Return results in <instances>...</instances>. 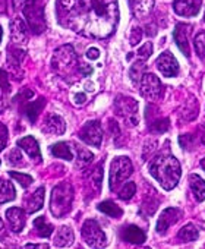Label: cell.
Returning a JSON list of instances; mask_svg holds the SVG:
<instances>
[{
	"instance_id": "obj_1",
	"label": "cell",
	"mask_w": 205,
	"mask_h": 249,
	"mask_svg": "<svg viewBox=\"0 0 205 249\" xmlns=\"http://www.w3.org/2000/svg\"><path fill=\"white\" fill-rule=\"evenodd\" d=\"M63 24L88 38H107L119 22L118 0H59Z\"/></svg>"
},
{
	"instance_id": "obj_2",
	"label": "cell",
	"mask_w": 205,
	"mask_h": 249,
	"mask_svg": "<svg viewBox=\"0 0 205 249\" xmlns=\"http://www.w3.org/2000/svg\"><path fill=\"white\" fill-rule=\"evenodd\" d=\"M150 173L166 191H171L179 183L182 167L170 151H161L150 161Z\"/></svg>"
},
{
	"instance_id": "obj_3",
	"label": "cell",
	"mask_w": 205,
	"mask_h": 249,
	"mask_svg": "<svg viewBox=\"0 0 205 249\" xmlns=\"http://www.w3.org/2000/svg\"><path fill=\"white\" fill-rule=\"evenodd\" d=\"M51 68L63 79L72 81L70 78L75 76L76 72L79 73V63H78V57H76L75 49L70 44H65L62 47H59L54 52V54H53Z\"/></svg>"
},
{
	"instance_id": "obj_4",
	"label": "cell",
	"mask_w": 205,
	"mask_h": 249,
	"mask_svg": "<svg viewBox=\"0 0 205 249\" xmlns=\"http://www.w3.org/2000/svg\"><path fill=\"white\" fill-rule=\"evenodd\" d=\"M73 204V186L68 182H62L53 188L50 196V211L56 218H62L72 210Z\"/></svg>"
},
{
	"instance_id": "obj_5",
	"label": "cell",
	"mask_w": 205,
	"mask_h": 249,
	"mask_svg": "<svg viewBox=\"0 0 205 249\" xmlns=\"http://www.w3.org/2000/svg\"><path fill=\"white\" fill-rule=\"evenodd\" d=\"M22 9L30 30H33L34 34H41L46 30L44 6L41 0H25Z\"/></svg>"
},
{
	"instance_id": "obj_6",
	"label": "cell",
	"mask_w": 205,
	"mask_h": 249,
	"mask_svg": "<svg viewBox=\"0 0 205 249\" xmlns=\"http://www.w3.org/2000/svg\"><path fill=\"white\" fill-rule=\"evenodd\" d=\"M115 111L118 116H120L125 120L128 126H137L139 122L138 101L132 97L118 95L115 100Z\"/></svg>"
},
{
	"instance_id": "obj_7",
	"label": "cell",
	"mask_w": 205,
	"mask_h": 249,
	"mask_svg": "<svg viewBox=\"0 0 205 249\" xmlns=\"http://www.w3.org/2000/svg\"><path fill=\"white\" fill-rule=\"evenodd\" d=\"M132 172H134V166L128 157L122 156V157L113 159L110 164V176H109L110 191H116L118 186H120L122 182H125L132 175Z\"/></svg>"
},
{
	"instance_id": "obj_8",
	"label": "cell",
	"mask_w": 205,
	"mask_h": 249,
	"mask_svg": "<svg viewBox=\"0 0 205 249\" xmlns=\"http://www.w3.org/2000/svg\"><path fill=\"white\" fill-rule=\"evenodd\" d=\"M81 234H82V239L85 240V243L91 248H104L107 245L106 233L102 231V229L100 227V224L95 220H91V218L86 220L82 224Z\"/></svg>"
},
{
	"instance_id": "obj_9",
	"label": "cell",
	"mask_w": 205,
	"mask_h": 249,
	"mask_svg": "<svg viewBox=\"0 0 205 249\" xmlns=\"http://www.w3.org/2000/svg\"><path fill=\"white\" fill-rule=\"evenodd\" d=\"M139 84H141L139 91L144 98L154 101V100H160L163 97L164 87H163L161 81L154 73H144Z\"/></svg>"
},
{
	"instance_id": "obj_10",
	"label": "cell",
	"mask_w": 205,
	"mask_h": 249,
	"mask_svg": "<svg viewBox=\"0 0 205 249\" xmlns=\"http://www.w3.org/2000/svg\"><path fill=\"white\" fill-rule=\"evenodd\" d=\"M79 138L88 145L100 147L102 141V129L100 126V122L98 120L86 122L82 126V129L79 131Z\"/></svg>"
},
{
	"instance_id": "obj_11",
	"label": "cell",
	"mask_w": 205,
	"mask_h": 249,
	"mask_svg": "<svg viewBox=\"0 0 205 249\" xmlns=\"http://www.w3.org/2000/svg\"><path fill=\"white\" fill-rule=\"evenodd\" d=\"M180 218H182V210H180V208H176V207H169V208H166V210L160 214V217H158V220H157V226H155L157 233L166 234L167 230H169L173 224H176Z\"/></svg>"
},
{
	"instance_id": "obj_12",
	"label": "cell",
	"mask_w": 205,
	"mask_h": 249,
	"mask_svg": "<svg viewBox=\"0 0 205 249\" xmlns=\"http://www.w3.org/2000/svg\"><path fill=\"white\" fill-rule=\"evenodd\" d=\"M155 65H157V69L167 78H173L179 75V63L170 52L161 53L157 57Z\"/></svg>"
},
{
	"instance_id": "obj_13",
	"label": "cell",
	"mask_w": 205,
	"mask_h": 249,
	"mask_svg": "<svg viewBox=\"0 0 205 249\" xmlns=\"http://www.w3.org/2000/svg\"><path fill=\"white\" fill-rule=\"evenodd\" d=\"M202 0H174L173 9L179 17H196L201 11Z\"/></svg>"
},
{
	"instance_id": "obj_14",
	"label": "cell",
	"mask_w": 205,
	"mask_h": 249,
	"mask_svg": "<svg viewBox=\"0 0 205 249\" xmlns=\"http://www.w3.org/2000/svg\"><path fill=\"white\" fill-rule=\"evenodd\" d=\"M66 131V123L63 120V117H60L59 114L50 113L46 116L44 123H43V132L44 134H50V135H63Z\"/></svg>"
},
{
	"instance_id": "obj_15",
	"label": "cell",
	"mask_w": 205,
	"mask_h": 249,
	"mask_svg": "<svg viewBox=\"0 0 205 249\" xmlns=\"http://www.w3.org/2000/svg\"><path fill=\"white\" fill-rule=\"evenodd\" d=\"M190 30H192V27L188 25V24H177L176 28H174V33H173V37H174V41H176L177 47L180 49V52H182L186 57L190 56L189 41H188V34H189Z\"/></svg>"
},
{
	"instance_id": "obj_16",
	"label": "cell",
	"mask_w": 205,
	"mask_h": 249,
	"mask_svg": "<svg viewBox=\"0 0 205 249\" xmlns=\"http://www.w3.org/2000/svg\"><path fill=\"white\" fill-rule=\"evenodd\" d=\"M6 218L9 221V226L12 229V231L15 233H21L25 227V213L24 210L18 208V207H12L6 210Z\"/></svg>"
},
{
	"instance_id": "obj_17",
	"label": "cell",
	"mask_w": 205,
	"mask_h": 249,
	"mask_svg": "<svg viewBox=\"0 0 205 249\" xmlns=\"http://www.w3.org/2000/svg\"><path fill=\"white\" fill-rule=\"evenodd\" d=\"M120 237L125 240V242H129V243H135V245H141L147 240V234L142 229H139L138 226H134V224H129V226H125L120 231Z\"/></svg>"
},
{
	"instance_id": "obj_18",
	"label": "cell",
	"mask_w": 205,
	"mask_h": 249,
	"mask_svg": "<svg viewBox=\"0 0 205 249\" xmlns=\"http://www.w3.org/2000/svg\"><path fill=\"white\" fill-rule=\"evenodd\" d=\"M11 36H12V38H14V41L17 44H21V43L27 41V38H28V27H27L25 19L17 17L11 22Z\"/></svg>"
},
{
	"instance_id": "obj_19",
	"label": "cell",
	"mask_w": 205,
	"mask_h": 249,
	"mask_svg": "<svg viewBox=\"0 0 205 249\" xmlns=\"http://www.w3.org/2000/svg\"><path fill=\"white\" fill-rule=\"evenodd\" d=\"M18 147L22 148L33 160L37 163H41V151L38 147V142L34 137H24L18 141Z\"/></svg>"
},
{
	"instance_id": "obj_20",
	"label": "cell",
	"mask_w": 205,
	"mask_h": 249,
	"mask_svg": "<svg viewBox=\"0 0 205 249\" xmlns=\"http://www.w3.org/2000/svg\"><path fill=\"white\" fill-rule=\"evenodd\" d=\"M131 5H132L134 15L138 19H144V18H147L153 12V9H154V0H134Z\"/></svg>"
},
{
	"instance_id": "obj_21",
	"label": "cell",
	"mask_w": 205,
	"mask_h": 249,
	"mask_svg": "<svg viewBox=\"0 0 205 249\" xmlns=\"http://www.w3.org/2000/svg\"><path fill=\"white\" fill-rule=\"evenodd\" d=\"M75 240V234L72 231L70 227L68 226H62L57 233H56V237H54V246L57 248H66V246H70Z\"/></svg>"
},
{
	"instance_id": "obj_22",
	"label": "cell",
	"mask_w": 205,
	"mask_h": 249,
	"mask_svg": "<svg viewBox=\"0 0 205 249\" xmlns=\"http://www.w3.org/2000/svg\"><path fill=\"white\" fill-rule=\"evenodd\" d=\"M44 204V188H38L35 192H33V195L28 198L27 201V213L34 214L37 211H40L43 208Z\"/></svg>"
},
{
	"instance_id": "obj_23",
	"label": "cell",
	"mask_w": 205,
	"mask_h": 249,
	"mask_svg": "<svg viewBox=\"0 0 205 249\" xmlns=\"http://www.w3.org/2000/svg\"><path fill=\"white\" fill-rule=\"evenodd\" d=\"M189 185H190L192 194L196 198V201L202 202L205 199V182H204V179L193 173L189 176Z\"/></svg>"
},
{
	"instance_id": "obj_24",
	"label": "cell",
	"mask_w": 205,
	"mask_h": 249,
	"mask_svg": "<svg viewBox=\"0 0 205 249\" xmlns=\"http://www.w3.org/2000/svg\"><path fill=\"white\" fill-rule=\"evenodd\" d=\"M15 196H17V191L12 182L0 179V204L11 202L15 199Z\"/></svg>"
},
{
	"instance_id": "obj_25",
	"label": "cell",
	"mask_w": 205,
	"mask_h": 249,
	"mask_svg": "<svg viewBox=\"0 0 205 249\" xmlns=\"http://www.w3.org/2000/svg\"><path fill=\"white\" fill-rule=\"evenodd\" d=\"M44 106H46V98H43V97H40L38 100H35L33 103H28L25 106V114H27V117L30 119L31 123H35V120H37L40 111L44 108Z\"/></svg>"
},
{
	"instance_id": "obj_26",
	"label": "cell",
	"mask_w": 205,
	"mask_h": 249,
	"mask_svg": "<svg viewBox=\"0 0 205 249\" xmlns=\"http://www.w3.org/2000/svg\"><path fill=\"white\" fill-rule=\"evenodd\" d=\"M97 208H98V211L104 213L106 215H110L113 218H119L123 214V210L119 205H116L113 201H102L97 205Z\"/></svg>"
},
{
	"instance_id": "obj_27",
	"label": "cell",
	"mask_w": 205,
	"mask_h": 249,
	"mask_svg": "<svg viewBox=\"0 0 205 249\" xmlns=\"http://www.w3.org/2000/svg\"><path fill=\"white\" fill-rule=\"evenodd\" d=\"M199 237V230L192 224V223H189V224H186L183 229H180V231L177 233V239L180 240V242H195L196 239Z\"/></svg>"
},
{
	"instance_id": "obj_28",
	"label": "cell",
	"mask_w": 205,
	"mask_h": 249,
	"mask_svg": "<svg viewBox=\"0 0 205 249\" xmlns=\"http://www.w3.org/2000/svg\"><path fill=\"white\" fill-rule=\"evenodd\" d=\"M51 154L57 159H63V160H68L70 161L73 159V154H72V150L69 147L68 142H57L51 147Z\"/></svg>"
},
{
	"instance_id": "obj_29",
	"label": "cell",
	"mask_w": 205,
	"mask_h": 249,
	"mask_svg": "<svg viewBox=\"0 0 205 249\" xmlns=\"http://www.w3.org/2000/svg\"><path fill=\"white\" fill-rule=\"evenodd\" d=\"M34 229L40 237H49L53 233V226L50 223H47L46 217H37L34 220Z\"/></svg>"
},
{
	"instance_id": "obj_30",
	"label": "cell",
	"mask_w": 205,
	"mask_h": 249,
	"mask_svg": "<svg viewBox=\"0 0 205 249\" xmlns=\"http://www.w3.org/2000/svg\"><path fill=\"white\" fill-rule=\"evenodd\" d=\"M145 71H147V65L144 63V60L135 62V63L131 66V69H129V76H131L132 82H134V84H138V82L141 81V78L144 76Z\"/></svg>"
},
{
	"instance_id": "obj_31",
	"label": "cell",
	"mask_w": 205,
	"mask_h": 249,
	"mask_svg": "<svg viewBox=\"0 0 205 249\" xmlns=\"http://www.w3.org/2000/svg\"><path fill=\"white\" fill-rule=\"evenodd\" d=\"M75 147H76V151H78L76 166H78V167H85L86 164H89V163L92 161L94 156H92L91 151H88V150H85V148H81V147H78V145H75Z\"/></svg>"
},
{
	"instance_id": "obj_32",
	"label": "cell",
	"mask_w": 205,
	"mask_h": 249,
	"mask_svg": "<svg viewBox=\"0 0 205 249\" xmlns=\"http://www.w3.org/2000/svg\"><path fill=\"white\" fill-rule=\"evenodd\" d=\"M169 126H170V120L167 117H161L150 123V131L154 134H164L169 129Z\"/></svg>"
},
{
	"instance_id": "obj_33",
	"label": "cell",
	"mask_w": 205,
	"mask_h": 249,
	"mask_svg": "<svg viewBox=\"0 0 205 249\" xmlns=\"http://www.w3.org/2000/svg\"><path fill=\"white\" fill-rule=\"evenodd\" d=\"M193 47L199 59H205V31L199 33L193 40Z\"/></svg>"
},
{
	"instance_id": "obj_34",
	"label": "cell",
	"mask_w": 205,
	"mask_h": 249,
	"mask_svg": "<svg viewBox=\"0 0 205 249\" xmlns=\"http://www.w3.org/2000/svg\"><path fill=\"white\" fill-rule=\"evenodd\" d=\"M24 59H25V52L24 50H21V49H11L9 50V63H12L15 68H19L21 63L24 62Z\"/></svg>"
},
{
	"instance_id": "obj_35",
	"label": "cell",
	"mask_w": 205,
	"mask_h": 249,
	"mask_svg": "<svg viewBox=\"0 0 205 249\" xmlns=\"http://www.w3.org/2000/svg\"><path fill=\"white\" fill-rule=\"evenodd\" d=\"M137 192V185L134 182H128L122 186V189L119 191V198L123 201H129Z\"/></svg>"
},
{
	"instance_id": "obj_36",
	"label": "cell",
	"mask_w": 205,
	"mask_h": 249,
	"mask_svg": "<svg viewBox=\"0 0 205 249\" xmlns=\"http://www.w3.org/2000/svg\"><path fill=\"white\" fill-rule=\"evenodd\" d=\"M193 101H195V98H192V100L185 106V108L180 111V116H182L185 120H188V122L193 120V119L198 116V107H195V108L192 110V104H193Z\"/></svg>"
},
{
	"instance_id": "obj_37",
	"label": "cell",
	"mask_w": 205,
	"mask_h": 249,
	"mask_svg": "<svg viewBox=\"0 0 205 249\" xmlns=\"http://www.w3.org/2000/svg\"><path fill=\"white\" fill-rule=\"evenodd\" d=\"M11 178H14L17 182H19L24 188H28L31 183H33V178L30 175H25V173H17V172H9Z\"/></svg>"
},
{
	"instance_id": "obj_38",
	"label": "cell",
	"mask_w": 205,
	"mask_h": 249,
	"mask_svg": "<svg viewBox=\"0 0 205 249\" xmlns=\"http://www.w3.org/2000/svg\"><path fill=\"white\" fill-rule=\"evenodd\" d=\"M11 76L8 75L6 71L0 69V88H2L3 92H9L11 91Z\"/></svg>"
},
{
	"instance_id": "obj_39",
	"label": "cell",
	"mask_w": 205,
	"mask_h": 249,
	"mask_svg": "<svg viewBox=\"0 0 205 249\" xmlns=\"http://www.w3.org/2000/svg\"><path fill=\"white\" fill-rule=\"evenodd\" d=\"M151 54H153V44H151L150 41H147V43L138 50V53H137V56L139 57V60H144V62H145Z\"/></svg>"
},
{
	"instance_id": "obj_40",
	"label": "cell",
	"mask_w": 205,
	"mask_h": 249,
	"mask_svg": "<svg viewBox=\"0 0 205 249\" xmlns=\"http://www.w3.org/2000/svg\"><path fill=\"white\" fill-rule=\"evenodd\" d=\"M8 159H9V163L12 164V166H21L22 163H24V157H22V154H21V151L19 150H12L11 153H9V156H8Z\"/></svg>"
},
{
	"instance_id": "obj_41",
	"label": "cell",
	"mask_w": 205,
	"mask_h": 249,
	"mask_svg": "<svg viewBox=\"0 0 205 249\" xmlns=\"http://www.w3.org/2000/svg\"><path fill=\"white\" fill-rule=\"evenodd\" d=\"M101 179H102V169H101V164H100L92 172V183L95 185L97 191H100V188H101Z\"/></svg>"
},
{
	"instance_id": "obj_42",
	"label": "cell",
	"mask_w": 205,
	"mask_h": 249,
	"mask_svg": "<svg viewBox=\"0 0 205 249\" xmlns=\"http://www.w3.org/2000/svg\"><path fill=\"white\" fill-rule=\"evenodd\" d=\"M179 144L183 147V150H189L193 145V137L190 134H185V135L179 137Z\"/></svg>"
},
{
	"instance_id": "obj_43",
	"label": "cell",
	"mask_w": 205,
	"mask_h": 249,
	"mask_svg": "<svg viewBox=\"0 0 205 249\" xmlns=\"http://www.w3.org/2000/svg\"><path fill=\"white\" fill-rule=\"evenodd\" d=\"M141 38H142V30H141V28H138V27L132 28L131 38H129V41H131V46H137V44L141 41Z\"/></svg>"
},
{
	"instance_id": "obj_44",
	"label": "cell",
	"mask_w": 205,
	"mask_h": 249,
	"mask_svg": "<svg viewBox=\"0 0 205 249\" xmlns=\"http://www.w3.org/2000/svg\"><path fill=\"white\" fill-rule=\"evenodd\" d=\"M8 144V129L3 123H0V151H2Z\"/></svg>"
},
{
	"instance_id": "obj_45",
	"label": "cell",
	"mask_w": 205,
	"mask_h": 249,
	"mask_svg": "<svg viewBox=\"0 0 205 249\" xmlns=\"http://www.w3.org/2000/svg\"><path fill=\"white\" fill-rule=\"evenodd\" d=\"M100 57V50L97 47H91L86 50V59L89 60H97Z\"/></svg>"
},
{
	"instance_id": "obj_46",
	"label": "cell",
	"mask_w": 205,
	"mask_h": 249,
	"mask_svg": "<svg viewBox=\"0 0 205 249\" xmlns=\"http://www.w3.org/2000/svg\"><path fill=\"white\" fill-rule=\"evenodd\" d=\"M79 73H81L82 76L91 75V73H92V68L88 66V65H79Z\"/></svg>"
},
{
	"instance_id": "obj_47",
	"label": "cell",
	"mask_w": 205,
	"mask_h": 249,
	"mask_svg": "<svg viewBox=\"0 0 205 249\" xmlns=\"http://www.w3.org/2000/svg\"><path fill=\"white\" fill-rule=\"evenodd\" d=\"M73 101H75V104H84L86 101V95L84 92H78L73 95Z\"/></svg>"
},
{
	"instance_id": "obj_48",
	"label": "cell",
	"mask_w": 205,
	"mask_h": 249,
	"mask_svg": "<svg viewBox=\"0 0 205 249\" xmlns=\"http://www.w3.org/2000/svg\"><path fill=\"white\" fill-rule=\"evenodd\" d=\"M199 131H201V142L205 145V123H204L202 126L199 128Z\"/></svg>"
},
{
	"instance_id": "obj_49",
	"label": "cell",
	"mask_w": 205,
	"mask_h": 249,
	"mask_svg": "<svg viewBox=\"0 0 205 249\" xmlns=\"http://www.w3.org/2000/svg\"><path fill=\"white\" fill-rule=\"evenodd\" d=\"M6 12V0H0V14Z\"/></svg>"
},
{
	"instance_id": "obj_50",
	"label": "cell",
	"mask_w": 205,
	"mask_h": 249,
	"mask_svg": "<svg viewBox=\"0 0 205 249\" xmlns=\"http://www.w3.org/2000/svg\"><path fill=\"white\" fill-rule=\"evenodd\" d=\"M3 234H5V223H3L2 218H0V239H2Z\"/></svg>"
},
{
	"instance_id": "obj_51",
	"label": "cell",
	"mask_w": 205,
	"mask_h": 249,
	"mask_svg": "<svg viewBox=\"0 0 205 249\" xmlns=\"http://www.w3.org/2000/svg\"><path fill=\"white\" fill-rule=\"evenodd\" d=\"M27 248H49V245H34V243H28Z\"/></svg>"
},
{
	"instance_id": "obj_52",
	"label": "cell",
	"mask_w": 205,
	"mask_h": 249,
	"mask_svg": "<svg viewBox=\"0 0 205 249\" xmlns=\"http://www.w3.org/2000/svg\"><path fill=\"white\" fill-rule=\"evenodd\" d=\"M2 37H3V30H2V25H0V43H2Z\"/></svg>"
},
{
	"instance_id": "obj_53",
	"label": "cell",
	"mask_w": 205,
	"mask_h": 249,
	"mask_svg": "<svg viewBox=\"0 0 205 249\" xmlns=\"http://www.w3.org/2000/svg\"><path fill=\"white\" fill-rule=\"evenodd\" d=\"M201 166H202V169H204V170H205V159H204V160H202V161H201Z\"/></svg>"
},
{
	"instance_id": "obj_54",
	"label": "cell",
	"mask_w": 205,
	"mask_h": 249,
	"mask_svg": "<svg viewBox=\"0 0 205 249\" xmlns=\"http://www.w3.org/2000/svg\"><path fill=\"white\" fill-rule=\"evenodd\" d=\"M132 2H134V0H129V3H132Z\"/></svg>"
},
{
	"instance_id": "obj_55",
	"label": "cell",
	"mask_w": 205,
	"mask_h": 249,
	"mask_svg": "<svg viewBox=\"0 0 205 249\" xmlns=\"http://www.w3.org/2000/svg\"><path fill=\"white\" fill-rule=\"evenodd\" d=\"M204 21H205V12H204Z\"/></svg>"
}]
</instances>
